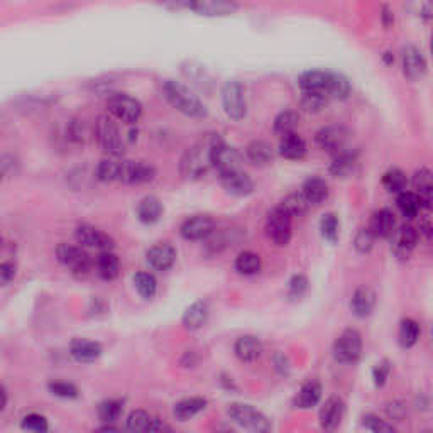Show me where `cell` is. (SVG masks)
<instances>
[{
    "instance_id": "1",
    "label": "cell",
    "mask_w": 433,
    "mask_h": 433,
    "mask_svg": "<svg viewBox=\"0 0 433 433\" xmlns=\"http://www.w3.org/2000/svg\"><path fill=\"white\" fill-rule=\"evenodd\" d=\"M220 141L222 139L216 134H207L199 143L193 144L181 158L180 171L183 178L192 181L203 178L212 168V152Z\"/></svg>"
},
{
    "instance_id": "2",
    "label": "cell",
    "mask_w": 433,
    "mask_h": 433,
    "mask_svg": "<svg viewBox=\"0 0 433 433\" xmlns=\"http://www.w3.org/2000/svg\"><path fill=\"white\" fill-rule=\"evenodd\" d=\"M301 92L322 93L328 99H347L350 93V83L341 73L323 72V70H310L298 80Z\"/></svg>"
},
{
    "instance_id": "3",
    "label": "cell",
    "mask_w": 433,
    "mask_h": 433,
    "mask_svg": "<svg viewBox=\"0 0 433 433\" xmlns=\"http://www.w3.org/2000/svg\"><path fill=\"white\" fill-rule=\"evenodd\" d=\"M163 93L164 99L171 103V107L177 108L178 112H181L186 117L201 119L207 115V108L201 103V100L180 81L164 80Z\"/></svg>"
},
{
    "instance_id": "4",
    "label": "cell",
    "mask_w": 433,
    "mask_h": 433,
    "mask_svg": "<svg viewBox=\"0 0 433 433\" xmlns=\"http://www.w3.org/2000/svg\"><path fill=\"white\" fill-rule=\"evenodd\" d=\"M159 3L171 10H192L200 16H229L237 10L235 0H159Z\"/></svg>"
},
{
    "instance_id": "5",
    "label": "cell",
    "mask_w": 433,
    "mask_h": 433,
    "mask_svg": "<svg viewBox=\"0 0 433 433\" xmlns=\"http://www.w3.org/2000/svg\"><path fill=\"white\" fill-rule=\"evenodd\" d=\"M95 137L99 141L100 148L107 154L115 156V158L124 154L125 141L122 137L119 125L115 124V119L110 117V115H100L95 124Z\"/></svg>"
},
{
    "instance_id": "6",
    "label": "cell",
    "mask_w": 433,
    "mask_h": 433,
    "mask_svg": "<svg viewBox=\"0 0 433 433\" xmlns=\"http://www.w3.org/2000/svg\"><path fill=\"white\" fill-rule=\"evenodd\" d=\"M227 415L234 423L244 430L254 432V433H264L271 430V421L264 413L256 410L251 405H244V403H232L227 408Z\"/></svg>"
},
{
    "instance_id": "7",
    "label": "cell",
    "mask_w": 433,
    "mask_h": 433,
    "mask_svg": "<svg viewBox=\"0 0 433 433\" xmlns=\"http://www.w3.org/2000/svg\"><path fill=\"white\" fill-rule=\"evenodd\" d=\"M107 110L110 117L124 122V124H136L143 115V105L137 99L127 93H114L107 100Z\"/></svg>"
},
{
    "instance_id": "8",
    "label": "cell",
    "mask_w": 433,
    "mask_h": 433,
    "mask_svg": "<svg viewBox=\"0 0 433 433\" xmlns=\"http://www.w3.org/2000/svg\"><path fill=\"white\" fill-rule=\"evenodd\" d=\"M56 257L63 266L68 268L77 276H88L93 270L92 256L80 245L59 244L56 249Z\"/></svg>"
},
{
    "instance_id": "9",
    "label": "cell",
    "mask_w": 433,
    "mask_h": 433,
    "mask_svg": "<svg viewBox=\"0 0 433 433\" xmlns=\"http://www.w3.org/2000/svg\"><path fill=\"white\" fill-rule=\"evenodd\" d=\"M334 359L341 364H354L362 354V335L356 328H347L334 343Z\"/></svg>"
},
{
    "instance_id": "10",
    "label": "cell",
    "mask_w": 433,
    "mask_h": 433,
    "mask_svg": "<svg viewBox=\"0 0 433 433\" xmlns=\"http://www.w3.org/2000/svg\"><path fill=\"white\" fill-rule=\"evenodd\" d=\"M222 105L227 117L234 121H242L248 114V100L245 92L239 81L229 80L222 88Z\"/></svg>"
},
{
    "instance_id": "11",
    "label": "cell",
    "mask_w": 433,
    "mask_h": 433,
    "mask_svg": "<svg viewBox=\"0 0 433 433\" xmlns=\"http://www.w3.org/2000/svg\"><path fill=\"white\" fill-rule=\"evenodd\" d=\"M242 163H244V158L241 152L235 148L227 145L223 141H220L212 152V168H215L220 178L241 171Z\"/></svg>"
},
{
    "instance_id": "12",
    "label": "cell",
    "mask_w": 433,
    "mask_h": 433,
    "mask_svg": "<svg viewBox=\"0 0 433 433\" xmlns=\"http://www.w3.org/2000/svg\"><path fill=\"white\" fill-rule=\"evenodd\" d=\"M291 220L293 219L279 207L272 208L266 220V234L272 244L279 245V248L290 244L291 234H293L291 232Z\"/></svg>"
},
{
    "instance_id": "13",
    "label": "cell",
    "mask_w": 433,
    "mask_h": 433,
    "mask_svg": "<svg viewBox=\"0 0 433 433\" xmlns=\"http://www.w3.org/2000/svg\"><path fill=\"white\" fill-rule=\"evenodd\" d=\"M156 170L143 161H119L117 181L124 185H144L154 180Z\"/></svg>"
},
{
    "instance_id": "14",
    "label": "cell",
    "mask_w": 433,
    "mask_h": 433,
    "mask_svg": "<svg viewBox=\"0 0 433 433\" xmlns=\"http://www.w3.org/2000/svg\"><path fill=\"white\" fill-rule=\"evenodd\" d=\"M418 237H420V234H418L416 227H413L412 223H403L391 234V251L398 259L406 261L415 251Z\"/></svg>"
},
{
    "instance_id": "15",
    "label": "cell",
    "mask_w": 433,
    "mask_h": 433,
    "mask_svg": "<svg viewBox=\"0 0 433 433\" xmlns=\"http://www.w3.org/2000/svg\"><path fill=\"white\" fill-rule=\"evenodd\" d=\"M74 239L80 245L85 248H95L99 251H112L115 248V242L110 235L102 232L97 227L90 225V223H81L74 230Z\"/></svg>"
},
{
    "instance_id": "16",
    "label": "cell",
    "mask_w": 433,
    "mask_h": 433,
    "mask_svg": "<svg viewBox=\"0 0 433 433\" xmlns=\"http://www.w3.org/2000/svg\"><path fill=\"white\" fill-rule=\"evenodd\" d=\"M215 232V222L208 215H193L181 223L180 234L186 241H207Z\"/></svg>"
},
{
    "instance_id": "17",
    "label": "cell",
    "mask_w": 433,
    "mask_h": 433,
    "mask_svg": "<svg viewBox=\"0 0 433 433\" xmlns=\"http://www.w3.org/2000/svg\"><path fill=\"white\" fill-rule=\"evenodd\" d=\"M347 139H349V132L345 127L342 125H327L316 132L315 143L320 149L327 152H339L341 149L345 148Z\"/></svg>"
},
{
    "instance_id": "18",
    "label": "cell",
    "mask_w": 433,
    "mask_h": 433,
    "mask_svg": "<svg viewBox=\"0 0 433 433\" xmlns=\"http://www.w3.org/2000/svg\"><path fill=\"white\" fill-rule=\"evenodd\" d=\"M145 259H148L152 270L168 271L177 263V249L168 242H159V244H154L149 249L145 254Z\"/></svg>"
},
{
    "instance_id": "19",
    "label": "cell",
    "mask_w": 433,
    "mask_h": 433,
    "mask_svg": "<svg viewBox=\"0 0 433 433\" xmlns=\"http://www.w3.org/2000/svg\"><path fill=\"white\" fill-rule=\"evenodd\" d=\"M343 413H345V405H343L342 399L337 396L328 398L327 401L323 403L322 408H320L319 413L320 427L327 432L335 430V428H339V425L342 423Z\"/></svg>"
},
{
    "instance_id": "20",
    "label": "cell",
    "mask_w": 433,
    "mask_h": 433,
    "mask_svg": "<svg viewBox=\"0 0 433 433\" xmlns=\"http://www.w3.org/2000/svg\"><path fill=\"white\" fill-rule=\"evenodd\" d=\"M403 73L410 80H420L427 73V61L418 48L406 46L403 50Z\"/></svg>"
},
{
    "instance_id": "21",
    "label": "cell",
    "mask_w": 433,
    "mask_h": 433,
    "mask_svg": "<svg viewBox=\"0 0 433 433\" xmlns=\"http://www.w3.org/2000/svg\"><path fill=\"white\" fill-rule=\"evenodd\" d=\"M102 345L95 341H87V339H74L70 343V354L73 356L74 361L81 362V364H90L95 362L102 356Z\"/></svg>"
},
{
    "instance_id": "22",
    "label": "cell",
    "mask_w": 433,
    "mask_h": 433,
    "mask_svg": "<svg viewBox=\"0 0 433 433\" xmlns=\"http://www.w3.org/2000/svg\"><path fill=\"white\" fill-rule=\"evenodd\" d=\"M413 188L423 205V210H430L433 203V178L428 168H421L413 174Z\"/></svg>"
},
{
    "instance_id": "23",
    "label": "cell",
    "mask_w": 433,
    "mask_h": 433,
    "mask_svg": "<svg viewBox=\"0 0 433 433\" xmlns=\"http://www.w3.org/2000/svg\"><path fill=\"white\" fill-rule=\"evenodd\" d=\"M376 300H378L376 291L367 288V286H362V288L354 291L352 300H350V310H352V313L357 319H365L374 310Z\"/></svg>"
},
{
    "instance_id": "24",
    "label": "cell",
    "mask_w": 433,
    "mask_h": 433,
    "mask_svg": "<svg viewBox=\"0 0 433 433\" xmlns=\"http://www.w3.org/2000/svg\"><path fill=\"white\" fill-rule=\"evenodd\" d=\"M208 313H210V308H208L207 301H203V300L195 301V303L190 305V307L185 310V313H183V319H181L183 327L190 332L199 330V328H201L205 323H207Z\"/></svg>"
},
{
    "instance_id": "25",
    "label": "cell",
    "mask_w": 433,
    "mask_h": 433,
    "mask_svg": "<svg viewBox=\"0 0 433 433\" xmlns=\"http://www.w3.org/2000/svg\"><path fill=\"white\" fill-rule=\"evenodd\" d=\"M234 352L239 361L254 362L259 359L261 354H263V343L254 335H242L235 342Z\"/></svg>"
},
{
    "instance_id": "26",
    "label": "cell",
    "mask_w": 433,
    "mask_h": 433,
    "mask_svg": "<svg viewBox=\"0 0 433 433\" xmlns=\"http://www.w3.org/2000/svg\"><path fill=\"white\" fill-rule=\"evenodd\" d=\"M369 229H371V232L374 234L376 239L391 237V234L396 229V219H394V214L391 210H387V208H381V210H378L372 215Z\"/></svg>"
},
{
    "instance_id": "27",
    "label": "cell",
    "mask_w": 433,
    "mask_h": 433,
    "mask_svg": "<svg viewBox=\"0 0 433 433\" xmlns=\"http://www.w3.org/2000/svg\"><path fill=\"white\" fill-rule=\"evenodd\" d=\"M220 180H222L223 188L234 197H248L249 193L254 192V181L242 170L237 171V173L222 177Z\"/></svg>"
},
{
    "instance_id": "28",
    "label": "cell",
    "mask_w": 433,
    "mask_h": 433,
    "mask_svg": "<svg viewBox=\"0 0 433 433\" xmlns=\"http://www.w3.org/2000/svg\"><path fill=\"white\" fill-rule=\"evenodd\" d=\"M95 272L105 281H112L121 272V261L112 251H100V256L93 261Z\"/></svg>"
},
{
    "instance_id": "29",
    "label": "cell",
    "mask_w": 433,
    "mask_h": 433,
    "mask_svg": "<svg viewBox=\"0 0 433 433\" xmlns=\"http://www.w3.org/2000/svg\"><path fill=\"white\" fill-rule=\"evenodd\" d=\"M322 393H323L322 384L315 379H310L300 387V391H298L296 398H294V405L301 410L313 408V406L319 405L320 399H322Z\"/></svg>"
},
{
    "instance_id": "30",
    "label": "cell",
    "mask_w": 433,
    "mask_h": 433,
    "mask_svg": "<svg viewBox=\"0 0 433 433\" xmlns=\"http://www.w3.org/2000/svg\"><path fill=\"white\" fill-rule=\"evenodd\" d=\"M207 408V399L203 398H186L178 401L173 408V415L178 421H188L193 416H197L199 413L203 412Z\"/></svg>"
},
{
    "instance_id": "31",
    "label": "cell",
    "mask_w": 433,
    "mask_h": 433,
    "mask_svg": "<svg viewBox=\"0 0 433 433\" xmlns=\"http://www.w3.org/2000/svg\"><path fill=\"white\" fill-rule=\"evenodd\" d=\"M301 195L307 199L310 205H320L328 197V183L323 178H308L301 186Z\"/></svg>"
},
{
    "instance_id": "32",
    "label": "cell",
    "mask_w": 433,
    "mask_h": 433,
    "mask_svg": "<svg viewBox=\"0 0 433 433\" xmlns=\"http://www.w3.org/2000/svg\"><path fill=\"white\" fill-rule=\"evenodd\" d=\"M279 154L286 159H301L307 154V143L296 132L283 136L279 143Z\"/></svg>"
},
{
    "instance_id": "33",
    "label": "cell",
    "mask_w": 433,
    "mask_h": 433,
    "mask_svg": "<svg viewBox=\"0 0 433 433\" xmlns=\"http://www.w3.org/2000/svg\"><path fill=\"white\" fill-rule=\"evenodd\" d=\"M357 163V154L354 151H347L345 148L341 149L339 152H335L334 161L330 164V173L337 178H345L349 177L354 171Z\"/></svg>"
},
{
    "instance_id": "34",
    "label": "cell",
    "mask_w": 433,
    "mask_h": 433,
    "mask_svg": "<svg viewBox=\"0 0 433 433\" xmlns=\"http://www.w3.org/2000/svg\"><path fill=\"white\" fill-rule=\"evenodd\" d=\"M245 156L254 166H268L274 159V152H272L271 144L266 141H252L251 144L245 148Z\"/></svg>"
},
{
    "instance_id": "35",
    "label": "cell",
    "mask_w": 433,
    "mask_h": 433,
    "mask_svg": "<svg viewBox=\"0 0 433 433\" xmlns=\"http://www.w3.org/2000/svg\"><path fill=\"white\" fill-rule=\"evenodd\" d=\"M163 215V203L156 197H144L137 205V219L143 223H156Z\"/></svg>"
},
{
    "instance_id": "36",
    "label": "cell",
    "mask_w": 433,
    "mask_h": 433,
    "mask_svg": "<svg viewBox=\"0 0 433 433\" xmlns=\"http://www.w3.org/2000/svg\"><path fill=\"white\" fill-rule=\"evenodd\" d=\"M396 203H398L399 212H401V215L410 220L416 219V216L421 214V210H423V205H421L420 199H418L413 192H406V190L405 192L398 193Z\"/></svg>"
},
{
    "instance_id": "37",
    "label": "cell",
    "mask_w": 433,
    "mask_h": 433,
    "mask_svg": "<svg viewBox=\"0 0 433 433\" xmlns=\"http://www.w3.org/2000/svg\"><path fill=\"white\" fill-rule=\"evenodd\" d=\"M261 266H263V263H261L259 254L252 251H244L235 257V271L239 274L254 276L261 271Z\"/></svg>"
},
{
    "instance_id": "38",
    "label": "cell",
    "mask_w": 433,
    "mask_h": 433,
    "mask_svg": "<svg viewBox=\"0 0 433 433\" xmlns=\"http://www.w3.org/2000/svg\"><path fill=\"white\" fill-rule=\"evenodd\" d=\"M420 335H421V328L416 320H413V319L401 320V323H399V332H398V341L399 343H401V347H405V349L413 347L418 342V339H420Z\"/></svg>"
},
{
    "instance_id": "39",
    "label": "cell",
    "mask_w": 433,
    "mask_h": 433,
    "mask_svg": "<svg viewBox=\"0 0 433 433\" xmlns=\"http://www.w3.org/2000/svg\"><path fill=\"white\" fill-rule=\"evenodd\" d=\"M278 207L281 208L283 212H286V214H288L291 219H293V216H301V215L307 214L310 203L300 192V193H291V195L285 197Z\"/></svg>"
},
{
    "instance_id": "40",
    "label": "cell",
    "mask_w": 433,
    "mask_h": 433,
    "mask_svg": "<svg viewBox=\"0 0 433 433\" xmlns=\"http://www.w3.org/2000/svg\"><path fill=\"white\" fill-rule=\"evenodd\" d=\"M298 124H300V115L294 110H285L274 119V132L278 136H288L296 130Z\"/></svg>"
},
{
    "instance_id": "41",
    "label": "cell",
    "mask_w": 433,
    "mask_h": 433,
    "mask_svg": "<svg viewBox=\"0 0 433 433\" xmlns=\"http://www.w3.org/2000/svg\"><path fill=\"white\" fill-rule=\"evenodd\" d=\"M134 286L144 300H151L158 293V281L151 272H137L134 276Z\"/></svg>"
},
{
    "instance_id": "42",
    "label": "cell",
    "mask_w": 433,
    "mask_h": 433,
    "mask_svg": "<svg viewBox=\"0 0 433 433\" xmlns=\"http://www.w3.org/2000/svg\"><path fill=\"white\" fill-rule=\"evenodd\" d=\"M152 421L154 418L149 415L144 410H134L129 416H127V430L129 432H151Z\"/></svg>"
},
{
    "instance_id": "43",
    "label": "cell",
    "mask_w": 433,
    "mask_h": 433,
    "mask_svg": "<svg viewBox=\"0 0 433 433\" xmlns=\"http://www.w3.org/2000/svg\"><path fill=\"white\" fill-rule=\"evenodd\" d=\"M383 185L384 188L387 190L390 193H401L406 190V185H408V178H406V174L403 173L401 170H398V168H393V170L386 171L383 177Z\"/></svg>"
},
{
    "instance_id": "44",
    "label": "cell",
    "mask_w": 433,
    "mask_h": 433,
    "mask_svg": "<svg viewBox=\"0 0 433 433\" xmlns=\"http://www.w3.org/2000/svg\"><path fill=\"white\" fill-rule=\"evenodd\" d=\"M124 406L119 399H105L99 405V418L103 423H115L122 416Z\"/></svg>"
},
{
    "instance_id": "45",
    "label": "cell",
    "mask_w": 433,
    "mask_h": 433,
    "mask_svg": "<svg viewBox=\"0 0 433 433\" xmlns=\"http://www.w3.org/2000/svg\"><path fill=\"white\" fill-rule=\"evenodd\" d=\"M119 161H121V159H117L115 156L102 159V161L99 163V166H97V178L103 183L117 181Z\"/></svg>"
},
{
    "instance_id": "46",
    "label": "cell",
    "mask_w": 433,
    "mask_h": 433,
    "mask_svg": "<svg viewBox=\"0 0 433 433\" xmlns=\"http://www.w3.org/2000/svg\"><path fill=\"white\" fill-rule=\"evenodd\" d=\"M320 230L328 242H337L339 234H341V223H339L337 215L325 214L320 220Z\"/></svg>"
},
{
    "instance_id": "47",
    "label": "cell",
    "mask_w": 433,
    "mask_h": 433,
    "mask_svg": "<svg viewBox=\"0 0 433 433\" xmlns=\"http://www.w3.org/2000/svg\"><path fill=\"white\" fill-rule=\"evenodd\" d=\"M328 103V97L322 95V93H313V92H303L301 97V108L312 114L323 110Z\"/></svg>"
},
{
    "instance_id": "48",
    "label": "cell",
    "mask_w": 433,
    "mask_h": 433,
    "mask_svg": "<svg viewBox=\"0 0 433 433\" xmlns=\"http://www.w3.org/2000/svg\"><path fill=\"white\" fill-rule=\"evenodd\" d=\"M308 291V278L305 274H294L288 283V298L296 301L305 296Z\"/></svg>"
},
{
    "instance_id": "49",
    "label": "cell",
    "mask_w": 433,
    "mask_h": 433,
    "mask_svg": "<svg viewBox=\"0 0 433 433\" xmlns=\"http://www.w3.org/2000/svg\"><path fill=\"white\" fill-rule=\"evenodd\" d=\"M374 241L376 237L374 234L371 232V229H369V227H362V229H359V232L356 234V239H354V248H356L357 252L367 254L371 252Z\"/></svg>"
},
{
    "instance_id": "50",
    "label": "cell",
    "mask_w": 433,
    "mask_h": 433,
    "mask_svg": "<svg viewBox=\"0 0 433 433\" xmlns=\"http://www.w3.org/2000/svg\"><path fill=\"white\" fill-rule=\"evenodd\" d=\"M362 425H364V428H367V430H371L374 433L394 432L393 425L387 423L386 420H383V418L374 415V413H367V415H364V418H362Z\"/></svg>"
},
{
    "instance_id": "51",
    "label": "cell",
    "mask_w": 433,
    "mask_h": 433,
    "mask_svg": "<svg viewBox=\"0 0 433 433\" xmlns=\"http://www.w3.org/2000/svg\"><path fill=\"white\" fill-rule=\"evenodd\" d=\"M48 387H50L51 394L58 398L73 399L78 396V387L72 383H65V381H56V383H51Z\"/></svg>"
},
{
    "instance_id": "52",
    "label": "cell",
    "mask_w": 433,
    "mask_h": 433,
    "mask_svg": "<svg viewBox=\"0 0 433 433\" xmlns=\"http://www.w3.org/2000/svg\"><path fill=\"white\" fill-rule=\"evenodd\" d=\"M22 428L28 432H46L48 430V420L43 415H37V413H31V415L24 416L22 420Z\"/></svg>"
},
{
    "instance_id": "53",
    "label": "cell",
    "mask_w": 433,
    "mask_h": 433,
    "mask_svg": "<svg viewBox=\"0 0 433 433\" xmlns=\"http://www.w3.org/2000/svg\"><path fill=\"white\" fill-rule=\"evenodd\" d=\"M391 374V362L387 359L381 361L374 369H372V381H374L376 387H383L386 381L390 379Z\"/></svg>"
},
{
    "instance_id": "54",
    "label": "cell",
    "mask_w": 433,
    "mask_h": 433,
    "mask_svg": "<svg viewBox=\"0 0 433 433\" xmlns=\"http://www.w3.org/2000/svg\"><path fill=\"white\" fill-rule=\"evenodd\" d=\"M68 134H70V139L73 141V143H83L85 139V124L83 121H73L72 124H70V129H68Z\"/></svg>"
},
{
    "instance_id": "55",
    "label": "cell",
    "mask_w": 433,
    "mask_h": 433,
    "mask_svg": "<svg viewBox=\"0 0 433 433\" xmlns=\"http://www.w3.org/2000/svg\"><path fill=\"white\" fill-rule=\"evenodd\" d=\"M14 278H16V268H14V264L10 263L0 264V286L9 285Z\"/></svg>"
},
{
    "instance_id": "56",
    "label": "cell",
    "mask_w": 433,
    "mask_h": 433,
    "mask_svg": "<svg viewBox=\"0 0 433 433\" xmlns=\"http://www.w3.org/2000/svg\"><path fill=\"white\" fill-rule=\"evenodd\" d=\"M387 415L393 418V420L401 421L403 418L406 416V406L403 405V403H399V401L391 403V405L387 406Z\"/></svg>"
},
{
    "instance_id": "57",
    "label": "cell",
    "mask_w": 433,
    "mask_h": 433,
    "mask_svg": "<svg viewBox=\"0 0 433 433\" xmlns=\"http://www.w3.org/2000/svg\"><path fill=\"white\" fill-rule=\"evenodd\" d=\"M432 230H433L432 222H430V219H428V215H427V216H425L423 222L420 223V234H423L425 237H427V241H432Z\"/></svg>"
},
{
    "instance_id": "58",
    "label": "cell",
    "mask_w": 433,
    "mask_h": 433,
    "mask_svg": "<svg viewBox=\"0 0 433 433\" xmlns=\"http://www.w3.org/2000/svg\"><path fill=\"white\" fill-rule=\"evenodd\" d=\"M6 405H7V393H6V390L0 386V412L6 408Z\"/></svg>"
},
{
    "instance_id": "59",
    "label": "cell",
    "mask_w": 433,
    "mask_h": 433,
    "mask_svg": "<svg viewBox=\"0 0 433 433\" xmlns=\"http://www.w3.org/2000/svg\"><path fill=\"white\" fill-rule=\"evenodd\" d=\"M100 432H119V428L117 427H112V425L108 423V425H105V427L100 428Z\"/></svg>"
},
{
    "instance_id": "60",
    "label": "cell",
    "mask_w": 433,
    "mask_h": 433,
    "mask_svg": "<svg viewBox=\"0 0 433 433\" xmlns=\"http://www.w3.org/2000/svg\"><path fill=\"white\" fill-rule=\"evenodd\" d=\"M0 180H2V170H0Z\"/></svg>"
},
{
    "instance_id": "61",
    "label": "cell",
    "mask_w": 433,
    "mask_h": 433,
    "mask_svg": "<svg viewBox=\"0 0 433 433\" xmlns=\"http://www.w3.org/2000/svg\"><path fill=\"white\" fill-rule=\"evenodd\" d=\"M0 249H2V239H0Z\"/></svg>"
}]
</instances>
